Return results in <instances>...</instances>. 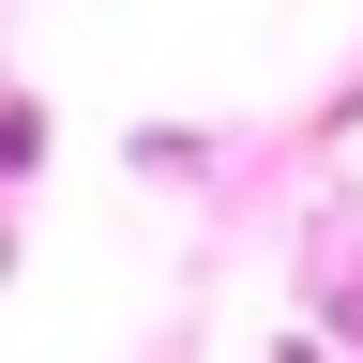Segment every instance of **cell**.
I'll return each instance as SVG.
<instances>
[{
  "instance_id": "1",
  "label": "cell",
  "mask_w": 363,
  "mask_h": 363,
  "mask_svg": "<svg viewBox=\"0 0 363 363\" xmlns=\"http://www.w3.org/2000/svg\"><path fill=\"white\" fill-rule=\"evenodd\" d=\"M30 152H45V121H30V106H0V182H16Z\"/></svg>"
},
{
  "instance_id": "2",
  "label": "cell",
  "mask_w": 363,
  "mask_h": 363,
  "mask_svg": "<svg viewBox=\"0 0 363 363\" xmlns=\"http://www.w3.org/2000/svg\"><path fill=\"white\" fill-rule=\"evenodd\" d=\"M288 363H318V348H288Z\"/></svg>"
}]
</instances>
